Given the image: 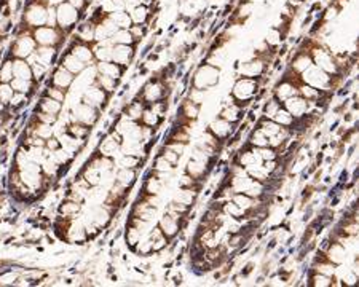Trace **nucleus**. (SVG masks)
<instances>
[{"label": "nucleus", "mask_w": 359, "mask_h": 287, "mask_svg": "<svg viewBox=\"0 0 359 287\" xmlns=\"http://www.w3.org/2000/svg\"><path fill=\"white\" fill-rule=\"evenodd\" d=\"M13 80V62L7 61L0 67V83H10Z\"/></svg>", "instance_id": "nucleus-4"}, {"label": "nucleus", "mask_w": 359, "mask_h": 287, "mask_svg": "<svg viewBox=\"0 0 359 287\" xmlns=\"http://www.w3.org/2000/svg\"><path fill=\"white\" fill-rule=\"evenodd\" d=\"M74 80V77L72 74L67 70V69H59L56 74H54L53 77V83L56 85L58 88H61V90H64V88H67Z\"/></svg>", "instance_id": "nucleus-2"}, {"label": "nucleus", "mask_w": 359, "mask_h": 287, "mask_svg": "<svg viewBox=\"0 0 359 287\" xmlns=\"http://www.w3.org/2000/svg\"><path fill=\"white\" fill-rule=\"evenodd\" d=\"M5 121H7V114L5 112H0V126H4Z\"/></svg>", "instance_id": "nucleus-6"}, {"label": "nucleus", "mask_w": 359, "mask_h": 287, "mask_svg": "<svg viewBox=\"0 0 359 287\" xmlns=\"http://www.w3.org/2000/svg\"><path fill=\"white\" fill-rule=\"evenodd\" d=\"M40 109H42V112L56 115L61 110V102L59 101H54V99H51V97H47V99H43V101L40 102Z\"/></svg>", "instance_id": "nucleus-3"}, {"label": "nucleus", "mask_w": 359, "mask_h": 287, "mask_svg": "<svg viewBox=\"0 0 359 287\" xmlns=\"http://www.w3.org/2000/svg\"><path fill=\"white\" fill-rule=\"evenodd\" d=\"M77 10L72 8V5L66 4V5H61L59 10H58V21L62 24V27H69L70 24L75 23V19H77Z\"/></svg>", "instance_id": "nucleus-1"}, {"label": "nucleus", "mask_w": 359, "mask_h": 287, "mask_svg": "<svg viewBox=\"0 0 359 287\" xmlns=\"http://www.w3.org/2000/svg\"><path fill=\"white\" fill-rule=\"evenodd\" d=\"M15 94V90L10 83H0V102L8 104L12 101V97Z\"/></svg>", "instance_id": "nucleus-5"}]
</instances>
